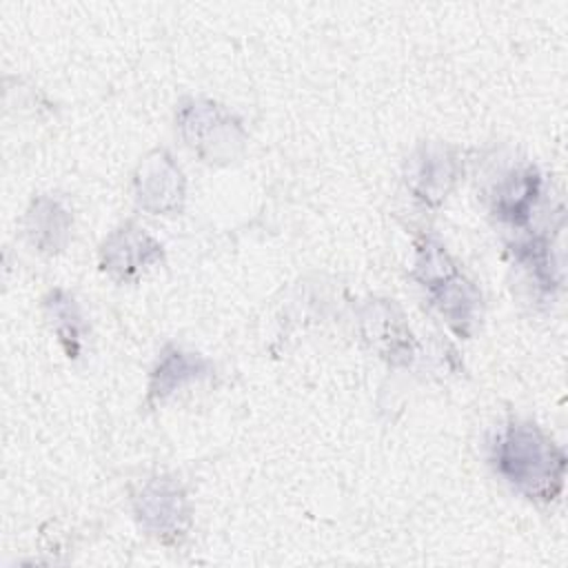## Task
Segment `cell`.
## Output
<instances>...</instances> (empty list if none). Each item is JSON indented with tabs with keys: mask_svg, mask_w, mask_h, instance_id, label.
I'll return each instance as SVG.
<instances>
[{
	"mask_svg": "<svg viewBox=\"0 0 568 568\" xmlns=\"http://www.w3.org/2000/svg\"><path fill=\"white\" fill-rule=\"evenodd\" d=\"M499 468L530 495L552 497L561 484L564 457L535 428H513L499 446Z\"/></svg>",
	"mask_w": 568,
	"mask_h": 568,
	"instance_id": "1",
	"label": "cell"
}]
</instances>
